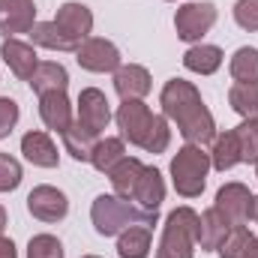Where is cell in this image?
Listing matches in <instances>:
<instances>
[{"mask_svg": "<svg viewBox=\"0 0 258 258\" xmlns=\"http://www.w3.org/2000/svg\"><path fill=\"white\" fill-rule=\"evenodd\" d=\"M141 171H144V162L135 159V156H126V159L108 174V180H111V192L120 195V198H132V189H135Z\"/></svg>", "mask_w": 258, "mask_h": 258, "instance_id": "28", "label": "cell"}, {"mask_svg": "<svg viewBox=\"0 0 258 258\" xmlns=\"http://www.w3.org/2000/svg\"><path fill=\"white\" fill-rule=\"evenodd\" d=\"M27 84L33 87L36 96L51 93V90H66V87H69V72H66V66L57 63V60H39L33 78H30Z\"/></svg>", "mask_w": 258, "mask_h": 258, "instance_id": "21", "label": "cell"}, {"mask_svg": "<svg viewBox=\"0 0 258 258\" xmlns=\"http://www.w3.org/2000/svg\"><path fill=\"white\" fill-rule=\"evenodd\" d=\"M210 165L216 171H231L234 165H240V147H237V138H234V129L228 132H216L213 144H210Z\"/></svg>", "mask_w": 258, "mask_h": 258, "instance_id": "24", "label": "cell"}, {"mask_svg": "<svg viewBox=\"0 0 258 258\" xmlns=\"http://www.w3.org/2000/svg\"><path fill=\"white\" fill-rule=\"evenodd\" d=\"M234 138L240 147V162H258V120H240L234 126Z\"/></svg>", "mask_w": 258, "mask_h": 258, "instance_id": "31", "label": "cell"}, {"mask_svg": "<svg viewBox=\"0 0 258 258\" xmlns=\"http://www.w3.org/2000/svg\"><path fill=\"white\" fill-rule=\"evenodd\" d=\"M165 3H177V0H165Z\"/></svg>", "mask_w": 258, "mask_h": 258, "instance_id": "42", "label": "cell"}, {"mask_svg": "<svg viewBox=\"0 0 258 258\" xmlns=\"http://www.w3.org/2000/svg\"><path fill=\"white\" fill-rule=\"evenodd\" d=\"M228 105L243 117V120H258V84H231L228 87Z\"/></svg>", "mask_w": 258, "mask_h": 258, "instance_id": "29", "label": "cell"}, {"mask_svg": "<svg viewBox=\"0 0 258 258\" xmlns=\"http://www.w3.org/2000/svg\"><path fill=\"white\" fill-rule=\"evenodd\" d=\"M24 180V168L15 156L0 153V192H15Z\"/></svg>", "mask_w": 258, "mask_h": 258, "instance_id": "33", "label": "cell"}, {"mask_svg": "<svg viewBox=\"0 0 258 258\" xmlns=\"http://www.w3.org/2000/svg\"><path fill=\"white\" fill-rule=\"evenodd\" d=\"M255 177H258V162H255Z\"/></svg>", "mask_w": 258, "mask_h": 258, "instance_id": "41", "label": "cell"}, {"mask_svg": "<svg viewBox=\"0 0 258 258\" xmlns=\"http://www.w3.org/2000/svg\"><path fill=\"white\" fill-rule=\"evenodd\" d=\"M225 60L222 48L219 45H210V42H198V45H189L186 54H183V66L195 72V75H213L219 72V66Z\"/></svg>", "mask_w": 258, "mask_h": 258, "instance_id": "20", "label": "cell"}, {"mask_svg": "<svg viewBox=\"0 0 258 258\" xmlns=\"http://www.w3.org/2000/svg\"><path fill=\"white\" fill-rule=\"evenodd\" d=\"M252 201H255V195L249 192L246 183L231 180V183H222V186L216 189L213 207L225 216L228 225H246L249 216H252Z\"/></svg>", "mask_w": 258, "mask_h": 258, "instance_id": "7", "label": "cell"}, {"mask_svg": "<svg viewBox=\"0 0 258 258\" xmlns=\"http://www.w3.org/2000/svg\"><path fill=\"white\" fill-rule=\"evenodd\" d=\"M39 117H42L45 129H51L57 135H63L72 126L75 114H72V102H69L66 90H51V93L39 96Z\"/></svg>", "mask_w": 258, "mask_h": 258, "instance_id": "16", "label": "cell"}, {"mask_svg": "<svg viewBox=\"0 0 258 258\" xmlns=\"http://www.w3.org/2000/svg\"><path fill=\"white\" fill-rule=\"evenodd\" d=\"M153 246V228L150 225H129L117 234V255L120 258H147Z\"/></svg>", "mask_w": 258, "mask_h": 258, "instance_id": "23", "label": "cell"}, {"mask_svg": "<svg viewBox=\"0 0 258 258\" xmlns=\"http://www.w3.org/2000/svg\"><path fill=\"white\" fill-rule=\"evenodd\" d=\"M27 258H66V249L54 234H33L27 240Z\"/></svg>", "mask_w": 258, "mask_h": 258, "instance_id": "32", "label": "cell"}, {"mask_svg": "<svg viewBox=\"0 0 258 258\" xmlns=\"http://www.w3.org/2000/svg\"><path fill=\"white\" fill-rule=\"evenodd\" d=\"M27 36H30V42H33L36 48H48V51H72V54H75V48H78L72 39H66L63 30H60L54 21H36Z\"/></svg>", "mask_w": 258, "mask_h": 258, "instance_id": "25", "label": "cell"}, {"mask_svg": "<svg viewBox=\"0 0 258 258\" xmlns=\"http://www.w3.org/2000/svg\"><path fill=\"white\" fill-rule=\"evenodd\" d=\"M0 57L3 63L9 66V72L18 78V81H30L36 66H39V54H36V45L33 42H24L18 36H9L0 42Z\"/></svg>", "mask_w": 258, "mask_h": 258, "instance_id": "12", "label": "cell"}, {"mask_svg": "<svg viewBox=\"0 0 258 258\" xmlns=\"http://www.w3.org/2000/svg\"><path fill=\"white\" fill-rule=\"evenodd\" d=\"M129 201L135 207L147 210V213H159V207L165 201V177H162V171L153 168V165H144V171H141Z\"/></svg>", "mask_w": 258, "mask_h": 258, "instance_id": "15", "label": "cell"}, {"mask_svg": "<svg viewBox=\"0 0 258 258\" xmlns=\"http://www.w3.org/2000/svg\"><path fill=\"white\" fill-rule=\"evenodd\" d=\"M18 117H21V108L12 96H0V141L9 138V132L18 126Z\"/></svg>", "mask_w": 258, "mask_h": 258, "instance_id": "35", "label": "cell"}, {"mask_svg": "<svg viewBox=\"0 0 258 258\" xmlns=\"http://www.w3.org/2000/svg\"><path fill=\"white\" fill-rule=\"evenodd\" d=\"M228 72L237 84H258V48L240 45L228 60Z\"/></svg>", "mask_w": 258, "mask_h": 258, "instance_id": "27", "label": "cell"}, {"mask_svg": "<svg viewBox=\"0 0 258 258\" xmlns=\"http://www.w3.org/2000/svg\"><path fill=\"white\" fill-rule=\"evenodd\" d=\"M60 30H63L66 39H72L75 45H81L90 33H93V12L90 6L78 3V0H66L57 6V15L51 18Z\"/></svg>", "mask_w": 258, "mask_h": 258, "instance_id": "11", "label": "cell"}, {"mask_svg": "<svg viewBox=\"0 0 258 258\" xmlns=\"http://www.w3.org/2000/svg\"><path fill=\"white\" fill-rule=\"evenodd\" d=\"M156 219H159V213H147V210L135 207L129 198H120L114 192L96 195L90 204V222H93L99 237H117L129 225H150L153 228Z\"/></svg>", "mask_w": 258, "mask_h": 258, "instance_id": "2", "label": "cell"}, {"mask_svg": "<svg viewBox=\"0 0 258 258\" xmlns=\"http://www.w3.org/2000/svg\"><path fill=\"white\" fill-rule=\"evenodd\" d=\"M168 144H171V123H168V117L165 114H153L150 129H147V135L141 141V150L156 156V153H165Z\"/></svg>", "mask_w": 258, "mask_h": 258, "instance_id": "30", "label": "cell"}, {"mask_svg": "<svg viewBox=\"0 0 258 258\" xmlns=\"http://www.w3.org/2000/svg\"><path fill=\"white\" fill-rule=\"evenodd\" d=\"M99 138H102V135L90 132L87 126H81L78 120H72V126L60 135L63 150L75 159V162H90V153H93V147H96V141H99Z\"/></svg>", "mask_w": 258, "mask_h": 258, "instance_id": "22", "label": "cell"}, {"mask_svg": "<svg viewBox=\"0 0 258 258\" xmlns=\"http://www.w3.org/2000/svg\"><path fill=\"white\" fill-rule=\"evenodd\" d=\"M36 24V3L33 0H0V33L3 39L30 33Z\"/></svg>", "mask_w": 258, "mask_h": 258, "instance_id": "13", "label": "cell"}, {"mask_svg": "<svg viewBox=\"0 0 258 258\" xmlns=\"http://www.w3.org/2000/svg\"><path fill=\"white\" fill-rule=\"evenodd\" d=\"M153 87V78L147 72V66L141 63H123L114 72V90L120 99H144Z\"/></svg>", "mask_w": 258, "mask_h": 258, "instance_id": "18", "label": "cell"}, {"mask_svg": "<svg viewBox=\"0 0 258 258\" xmlns=\"http://www.w3.org/2000/svg\"><path fill=\"white\" fill-rule=\"evenodd\" d=\"M252 258H258V246H255V252H252Z\"/></svg>", "mask_w": 258, "mask_h": 258, "instance_id": "39", "label": "cell"}, {"mask_svg": "<svg viewBox=\"0 0 258 258\" xmlns=\"http://www.w3.org/2000/svg\"><path fill=\"white\" fill-rule=\"evenodd\" d=\"M27 213L45 225H54V222H63L66 213H69V198L63 189L51 186V183H39L33 186L27 195Z\"/></svg>", "mask_w": 258, "mask_h": 258, "instance_id": "8", "label": "cell"}, {"mask_svg": "<svg viewBox=\"0 0 258 258\" xmlns=\"http://www.w3.org/2000/svg\"><path fill=\"white\" fill-rule=\"evenodd\" d=\"M249 219L258 225V195H255V201H252V216H249Z\"/></svg>", "mask_w": 258, "mask_h": 258, "instance_id": "38", "label": "cell"}, {"mask_svg": "<svg viewBox=\"0 0 258 258\" xmlns=\"http://www.w3.org/2000/svg\"><path fill=\"white\" fill-rule=\"evenodd\" d=\"M219 18V9L210 3V0H198V3H183L177 6L174 12V30H177V39L180 42H189L198 45L216 24Z\"/></svg>", "mask_w": 258, "mask_h": 258, "instance_id": "5", "label": "cell"}, {"mask_svg": "<svg viewBox=\"0 0 258 258\" xmlns=\"http://www.w3.org/2000/svg\"><path fill=\"white\" fill-rule=\"evenodd\" d=\"M126 141L120 138V135H105V138H99L96 141V147H93V153H90V165L99 171V174H111L123 159H126Z\"/></svg>", "mask_w": 258, "mask_h": 258, "instance_id": "19", "label": "cell"}, {"mask_svg": "<svg viewBox=\"0 0 258 258\" xmlns=\"http://www.w3.org/2000/svg\"><path fill=\"white\" fill-rule=\"evenodd\" d=\"M159 105L162 114L168 117V123H174L177 132L183 135L186 144L195 147H207L216 138V120L210 114V108L204 105L198 87L186 78H168L162 84L159 93Z\"/></svg>", "mask_w": 258, "mask_h": 258, "instance_id": "1", "label": "cell"}, {"mask_svg": "<svg viewBox=\"0 0 258 258\" xmlns=\"http://www.w3.org/2000/svg\"><path fill=\"white\" fill-rule=\"evenodd\" d=\"M258 246V237L246 228V225H231V231L225 234L222 246L216 249L219 258H252Z\"/></svg>", "mask_w": 258, "mask_h": 258, "instance_id": "26", "label": "cell"}, {"mask_svg": "<svg viewBox=\"0 0 258 258\" xmlns=\"http://www.w3.org/2000/svg\"><path fill=\"white\" fill-rule=\"evenodd\" d=\"M75 63L81 66L84 72H96V75H105V72H117L123 66L120 57V48L111 42V39H102V36H87L78 48H75Z\"/></svg>", "mask_w": 258, "mask_h": 258, "instance_id": "6", "label": "cell"}, {"mask_svg": "<svg viewBox=\"0 0 258 258\" xmlns=\"http://www.w3.org/2000/svg\"><path fill=\"white\" fill-rule=\"evenodd\" d=\"M210 153L204 147H195V144H183L174 156H171V165H168V174H171V186L174 192L186 201L201 198L204 186H207V174H210Z\"/></svg>", "mask_w": 258, "mask_h": 258, "instance_id": "3", "label": "cell"}, {"mask_svg": "<svg viewBox=\"0 0 258 258\" xmlns=\"http://www.w3.org/2000/svg\"><path fill=\"white\" fill-rule=\"evenodd\" d=\"M75 120H78L81 126H87L90 132L102 135V132L108 129V123L114 120L108 96H105L99 87H84V90L78 93V102H75Z\"/></svg>", "mask_w": 258, "mask_h": 258, "instance_id": "9", "label": "cell"}, {"mask_svg": "<svg viewBox=\"0 0 258 258\" xmlns=\"http://www.w3.org/2000/svg\"><path fill=\"white\" fill-rule=\"evenodd\" d=\"M81 258H99V255H81Z\"/></svg>", "mask_w": 258, "mask_h": 258, "instance_id": "40", "label": "cell"}, {"mask_svg": "<svg viewBox=\"0 0 258 258\" xmlns=\"http://www.w3.org/2000/svg\"><path fill=\"white\" fill-rule=\"evenodd\" d=\"M231 231V225L225 222V216L216 210V207H210V210H204V213H198V225H195V246L201 249V252H216L219 246H222V240H225V234Z\"/></svg>", "mask_w": 258, "mask_h": 258, "instance_id": "17", "label": "cell"}, {"mask_svg": "<svg viewBox=\"0 0 258 258\" xmlns=\"http://www.w3.org/2000/svg\"><path fill=\"white\" fill-rule=\"evenodd\" d=\"M0 258H18V249L9 237H0Z\"/></svg>", "mask_w": 258, "mask_h": 258, "instance_id": "36", "label": "cell"}, {"mask_svg": "<svg viewBox=\"0 0 258 258\" xmlns=\"http://www.w3.org/2000/svg\"><path fill=\"white\" fill-rule=\"evenodd\" d=\"M150 120H153V111L144 105V99H120L117 111H114V123L120 129V138L141 147L147 129H150Z\"/></svg>", "mask_w": 258, "mask_h": 258, "instance_id": "10", "label": "cell"}, {"mask_svg": "<svg viewBox=\"0 0 258 258\" xmlns=\"http://www.w3.org/2000/svg\"><path fill=\"white\" fill-rule=\"evenodd\" d=\"M231 15H234V24L240 30L258 33V0H237L234 9H231Z\"/></svg>", "mask_w": 258, "mask_h": 258, "instance_id": "34", "label": "cell"}, {"mask_svg": "<svg viewBox=\"0 0 258 258\" xmlns=\"http://www.w3.org/2000/svg\"><path fill=\"white\" fill-rule=\"evenodd\" d=\"M195 225H198V213L189 204L174 207L165 216L156 258H195V249H198L195 246Z\"/></svg>", "mask_w": 258, "mask_h": 258, "instance_id": "4", "label": "cell"}, {"mask_svg": "<svg viewBox=\"0 0 258 258\" xmlns=\"http://www.w3.org/2000/svg\"><path fill=\"white\" fill-rule=\"evenodd\" d=\"M21 153L30 165L36 168H57L60 165V153H57V144L54 138L45 132V129H30L21 135Z\"/></svg>", "mask_w": 258, "mask_h": 258, "instance_id": "14", "label": "cell"}, {"mask_svg": "<svg viewBox=\"0 0 258 258\" xmlns=\"http://www.w3.org/2000/svg\"><path fill=\"white\" fill-rule=\"evenodd\" d=\"M6 219H9V216H6V207L0 204V237H3V231H6Z\"/></svg>", "mask_w": 258, "mask_h": 258, "instance_id": "37", "label": "cell"}]
</instances>
